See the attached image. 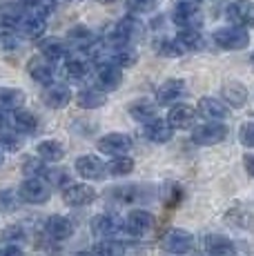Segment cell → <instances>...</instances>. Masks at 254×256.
Segmentation results:
<instances>
[{
  "label": "cell",
  "mask_w": 254,
  "mask_h": 256,
  "mask_svg": "<svg viewBox=\"0 0 254 256\" xmlns=\"http://www.w3.org/2000/svg\"><path fill=\"white\" fill-rule=\"evenodd\" d=\"M140 36H143V24H140V20L134 16H125L110 29V34H107V45L110 47H132L136 40H140Z\"/></svg>",
  "instance_id": "6da1fadb"
},
{
  "label": "cell",
  "mask_w": 254,
  "mask_h": 256,
  "mask_svg": "<svg viewBox=\"0 0 254 256\" xmlns=\"http://www.w3.org/2000/svg\"><path fill=\"white\" fill-rule=\"evenodd\" d=\"M214 45L223 52H241V49L250 47V32L246 27H236V24H226V27L214 29L212 34Z\"/></svg>",
  "instance_id": "7a4b0ae2"
},
{
  "label": "cell",
  "mask_w": 254,
  "mask_h": 256,
  "mask_svg": "<svg viewBox=\"0 0 254 256\" xmlns=\"http://www.w3.org/2000/svg\"><path fill=\"white\" fill-rule=\"evenodd\" d=\"M230 130L226 125V120H203L201 125L192 127V142L198 147H214L218 142H223L228 138Z\"/></svg>",
  "instance_id": "3957f363"
},
{
  "label": "cell",
  "mask_w": 254,
  "mask_h": 256,
  "mask_svg": "<svg viewBox=\"0 0 254 256\" xmlns=\"http://www.w3.org/2000/svg\"><path fill=\"white\" fill-rule=\"evenodd\" d=\"M172 22L178 29H198L203 22L201 0H176L172 9Z\"/></svg>",
  "instance_id": "277c9868"
},
{
  "label": "cell",
  "mask_w": 254,
  "mask_h": 256,
  "mask_svg": "<svg viewBox=\"0 0 254 256\" xmlns=\"http://www.w3.org/2000/svg\"><path fill=\"white\" fill-rule=\"evenodd\" d=\"M18 196L27 205H45L52 198V185L40 176H29L18 185Z\"/></svg>",
  "instance_id": "5b68a950"
},
{
  "label": "cell",
  "mask_w": 254,
  "mask_h": 256,
  "mask_svg": "<svg viewBox=\"0 0 254 256\" xmlns=\"http://www.w3.org/2000/svg\"><path fill=\"white\" fill-rule=\"evenodd\" d=\"M194 243H196L194 234L188 232V230H180V228H170L168 232L160 236V248L168 254H174V256L190 254L194 250Z\"/></svg>",
  "instance_id": "8992f818"
},
{
  "label": "cell",
  "mask_w": 254,
  "mask_h": 256,
  "mask_svg": "<svg viewBox=\"0 0 254 256\" xmlns=\"http://www.w3.org/2000/svg\"><path fill=\"white\" fill-rule=\"evenodd\" d=\"M62 203L70 208H87V205L96 203L98 192L94 190L90 183H65L60 190Z\"/></svg>",
  "instance_id": "52a82bcc"
},
{
  "label": "cell",
  "mask_w": 254,
  "mask_h": 256,
  "mask_svg": "<svg viewBox=\"0 0 254 256\" xmlns=\"http://www.w3.org/2000/svg\"><path fill=\"white\" fill-rule=\"evenodd\" d=\"M188 94H190L188 82H185L183 78H168L165 82L158 85L154 100L158 107H172V105H176V102L183 100Z\"/></svg>",
  "instance_id": "ba28073f"
},
{
  "label": "cell",
  "mask_w": 254,
  "mask_h": 256,
  "mask_svg": "<svg viewBox=\"0 0 254 256\" xmlns=\"http://www.w3.org/2000/svg\"><path fill=\"white\" fill-rule=\"evenodd\" d=\"M94 80H96L94 87H98L100 92H105V94L116 92L120 85H123V70L105 58V60H100L98 65H96Z\"/></svg>",
  "instance_id": "9c48e42d"
},
{
  "label": "cell",
  "mask_w": 254,
  "mask_h": 256,
  "mask_svg": "<svg viewBox=\"0 0 254 256\" xmlns=\"http://www.w3.org/2000/svg\"><path fill=\"white\" fill-rule=\"evenodd\" d=\"M196 118H198L196 107L180 100V102H176V105L168 107V116H165V120L170 122V127H172L174 132H188L196 125Z\"/></svg>",
  "instance_id": "30bf717a"
},
{
  "label": "cell",
  "mask_w": 254,
  "mask_h": 256,
  "mask_svg": "<svg viewBox=\"0 0 254 256\" xmlns=\"http://www.w3.org/2000/svg\"><path fill=\"white\" fill-rule=\"evenodd\" d=\"M74 170L87 183H96V180L107 178V167L96 154H82L74 160Z\"/></svg>",
  "instance_id": "8fae6325"
},
{
  "label": "cell",
  "mask_w": 254,
  "mask_h": 256,
  "mask_svg": "<svg viewBox=\"0 0 254 256\" xmlns=\"http://www.w3.org/2000/svg\"><path fill=\"white\" fill-rule=\"evenodd\" d=\"M154 223H156V218L152 212L136 208V210H130V214L125 216L123 230L130 236H145L154 230Z\"/></svg>",
  "instance_id": "7c38bea8"
},
{
  "label": "cell",
  "mask_w": 254,
  "mask_h": 256,
  "mask_svg": "<svg viewBox=\"0 0 254 256\" xmlns=\"http://www.w3.org/2000/svg\"><path fill=\"white\" fill-rule=\"evenodd\" d=\"M132 147H134V140L125 132H110V134L100 136V140H98V152L105 156L130 154Z\"/></svg>",
  "instance_id": "4fadbf2b"
},
{
  "label": "cell",
  "mask_w": 254,
  "mask_h": 256,
  "mask_svg": "<svg viewBox=\"0 0 254 256\" xmlns=\"http://www.w3.org/2000/svg\"><path fill=\"white\" fill-rule=\"evenodd\" d=\"M90 230L96 238H116L123 232V223H120L118 216L110 214V212H102V214H96L90 220Z\"/></svg>",
  "instance_id": "5bb4252c"
},
{
  "label": "cell",
  "mask_w": 254,
  "mask_h": 256,
  "mask_svg": "<svg viewBox=\"0 0 254 256\" xmlns=\"http://www.w3.org/2000/svg\"><path fill=\"white\" fill-rule=\"evenodd\" d=\"M226 18L236 27H254V2L252 0H232L226 7Z\"/></svg>",
  "instance_id": "9a60e30c"
},
{
  "label": "cell",
  "mask_w": 254,
  "mask_h": 256,
  "mask_svg": "<svg viewBox=\"0 0 254 256\" xmlns=\"http://www.w3.org/2000/svg\"><path fill=\"white\" fill-rule=\"evenodd\" d=\"M42 230H45V234L50 236L52 240H70L72 236L76 232V225L72 218H67V216L62 214H52L45 218V223H42Z\"/></svg>",
  "instance_id": "2e32d148"
},
{
  "label": "cell",
  "mask_w": 254,
  "mask_h": 256,
  "mask_svg": "<svg viewBox=\"0 0 254 256\" xmlns=\"http://www.w3.org/2000/svg\"><path fill=\"white\" fill-rule=\"evenodd\" d=\"M72 100H74V94H72L70 85L56 82V80L45 85V92H42V102H45V107L58 112V110H65Z\"/></svg>",
  "instance_id": "e0dca14e"
},
{
  "label": "cell",
  "mask_w": 254,
  "mask_h": 256,
  "mask_svg": "<svg viewBox=\"0 0 254 256\" xmlns=\"http://www.w3.org/2000/svg\"><path fill=\"white\" fill-rule=\"evenodd\" d=\"M45 29H47V18L42 16V14L34 12V9H27L25 16H22L20 22H18L16 34H18V36H22V38L38 40V38H42Z\"/></svg>",
  "instance_id": "ac0fdd59"
},
{
  "label": "cell",
  "mask_w": 254,
  "mask_h": 256,
  "mask_svg": "<svg viewBox=\"0 0 254 256\" xmlns=\"http://www.w3.org/2000/svg\"><path fill=\"white\" fill-rule=\"evenodd\" d=\"M27 74L34 82L45 87V85H50V82H54V78H56V67H54L52 60H47L45 56L38 54V56L27 60Z\"/></svg>",
  "instance_id": "d6986e66"
},
{
  "label": "cell",
  "mask_w": 254,
  "mask_h": 256,
  "mask_svg": "<svg viewBox=\"0 0 254 256\" xmlns=\"http://www.w3.org/2000/svg\"><path fill=\"white\" fill-rule=\"evenodd\" d=\"M196 114L201 116L203 120H228L230 107L221 98L203 96V98H198V102H196Z\"/></svg>",
  "instance_id": "ffe728a7"
},
{
  "label": "cell",
  "mask_w": 254,
  "mask_h": 256,
  "mask_svg": "<svg viewBox=\"0 0 254 256\" xmlns=\"http://www.w3.org/2000/svg\"><path fill=\"white\" fill-rule=\"evenodd\" d=\"M143 136L145 140L154 142V145H165L174 138V130L170 127V122L165 118H152V120L143 122Z\"/></svg>",
  "instance_id": "44dd1931"
},
{
  "label": "cell",
  "mask_w": 254,
  "mask_h": 256,
  "mask_svg": "<svg viewBox=\"0 0 254 256\" xmlns=\"http://www.w3.org/2000/svg\"><path fill=\"white\" fill-rule=\"evenodd\" d=\"M9 125H12L14 132H18L20 136H32L38 132V116L34 114V112L25 110V107H20V110H14L12 116H9Z\"/></svg>",
  "instance_id": "7402d4cb"
},
{
  "label": "cell",
  "mask_w": 254,
  "mask_h": 256,
  "mask_svg": "<svg viewBox=\"0 0 254 256\" xmlns=\"http://www.w3.org/2000/svg\"><path fill=\"white\" fill-rule=\"evenodd\" d=\"M248 96H250L248 87L238 80H228V82H223V87H221V100L226 102L230 110L243 107L248 102Z\"/></svg>",
  "instance_id": "603a6c76"
},
{
  "label": "cell",
  "mask_w": 254,
  "mask_h": 256,
  "mask_svg": "<svg viewBox=\"0 0 254 256\" xmlns=\"http://www.w3.org/2000/svg\"><path fill=\"white\" fill-rule=\"evenodd\" d=\"M38 54L45 56L47 60L58 62L70 56V47H67V40H60V38H38Z\"/></svg>",
  "instance_id": "cb8c5ba5"
},
{
  "label": "cell",
  "mask_w": 254,
  "mask_h": 256,
  "mask_svg": "<svg viewBox=\"0 0 254 256\" xmlns=\"http://www.w3.org/2000/svg\"><path fill=\"white\" fill-rule=\"evenodd\" d=\"M36 156L42 160V163L56 165L65 158V147H62V142L56 140V138H45V140L36 142Z\"/></svg>",
  "instance_id": "d4e9b609"
},
{
  "label": "cell",
  "mask_w": 254,
  "mask_h": 256,
  "mask_svg": "<svg viewBox=\"0 0 254 256\" xmlns=\"http://www.w3.org/2000/svg\"><path fill=\"white\" fill-rule=\"evenodd\" d=\"M203 252L208 256H234V243L223 234L203 236Z\"/></svg>",
  "instance_id": "484cf974"
},
{
  "label": "cell",
  "mask_w": 254,
  "mask_h": 256,
  "mask_svg": "<svg viewBox=\"0 0 254 256\" xmlns=\"http://www.w3.org/2000/svg\"><path fill=\"white\" fill-rule=\"evenodd\" d=\"M74 100L80 110L92 112V110H100V107L107 105V94L100 92L98 87H85V90H80L76 94Z\"/></svg>",
  "instance_id": "4316f807"
},
{
  "label": "cell",
  "mask_w": 254,
  "mask_h": 256,
  "mask_svg": "<svg viewBox=\"0 0 254 256\" xmlns=\"http://www.w3.org/2000/svg\"><path fill=\"white\" fill-rule=\"evenodd\" d=\"M156 110H158L156 100H150V98H136V100H132L127 105V114L134 118L136 122H140V125L156 118Z\"/></svg>",
  "instance_id": "83f0119b"
},
{
  "label": "cell",
  "mask_w": 254,
  "mask_h": 256,
  "mask_svg": "<svg viewBox=\"0 0 254 256\" xmlns=\"http://www.w3.org/2000/svg\"><path fill=\"white\" fill-rule=\"evenodd\" d=\"M96 34L94 29H90L87 24H76L67 32V45L76 47V49H92L96 45Z\"/></svg>",
  "instance_id": "f1b7e54d"
},
{
  "label": "cell",
  "mask_w": 254,
  "mask_h": 256,
  "mask_svg": "<svg viewBox=\"0 0 254 256\" xmlns=\"http://www.w3.org/2000/svg\"><path fill=\"white\" fill-rule=\"evenodd\" d=\"M27 7L22 2H7L0 7V27L2 29H12V32H16L18 22H20V18L25 16Z\"/></svg>",
  "instance_id": "f546056e"
},
{
  "label": "cell",
  "mask_w": 254,
  "mask_h": 256,
  "mask_svg": "<svg viewBox=\"0 0 254 256\" xmlns=\"http://www.w3.org/2000/svg\"><path fill=\"white\" fill-rule=\"evenodd\" d=\"M178 45L183 47L185 54H192V52H203L205 49V36L198 29H178L176 36Z\"/></svg>",
  "instance_id": "4dcf8cb0"
},
{
  "label": "cell",
  "mask_w": 254,
  "mask_h": 256,
  "mask_svg": "<svg viewBox=\"0 0 254 256\" xmlns=\"http://www.w3.org/2000/svg\"><path fill=\"white\" fill-rule=\"evenodd\" d=\"M107 167V176H114V178H123L130 176L136 167V160L130 154H120V156H110V160L105 163Z\"/></svg>",
  "instance_id": "1f68e13d"
},
{
  "label": "cell",
  "mask_w": 254,
  "mask_h": 256,
  "mask_svg": "<svg viewBox=\"0 0 254 256\" xmlns=\"http://www.w3.org/2000/svg\"><path fill=\"white\" fill-rule=\"evenodd\" d=\"M25 105V92L18 87H0V112L12 114L14 110H20Z\"/></svg>",
  "instance_id": "d6a6232c"
},
{
  "label": "cell",
  "mask_w": 254,
  "mask_h": 256,
  "mask_svg": "<svg viewBox=\"0 0 254 256\" xmlns=\"http://www.w3.org/2000/svg\"><path fill=\"white\" fill-rule=\"evenodd\" d=\"M92 72V62L82 56H67L65 58V74L70 80H85Z\"/></svg>",
  "instance_id": "836d02e7"
},
{
  "label": "cell",
  "mask_w": 254,
  "mask_h": 256,
  "mask_svg": "<svg viewBox=\"0 0 254 256\" xmlns=\"http://www.w3.org/2000/svg\"><path fill=\"white\" fill-rule=\"evenodd\" d=\"M107 196L116 205H134L140 200V190L134 185H120V187H112Z\"/></svg>",
  "instance_id": "e575fe53"
},
{
  "label": "cell",
  "mask_w": 254,
  "mask_h": 256,
  "mask_svg": "<svg viewBox=\"0 0 254 256\" xmlns=\"http://www.w3.org/2000/svg\"><path fill=\"white\" fill-rule=\"evenodd\" d=\"M107 60H112L114 65H118L120 70H127V67H134L136 60H138V54L134 52V47H112V54Z\"/></svg>",
  "instance_id": "d590c367"
},
{
  "label": "cell",
  "mask_w": 254,
  "mask_h": 256,
  "mask_svg": "<svg viewBox=\"0 0 254 256\" xmlns=\"http://www.w3.org/2000/svg\"><path fill=\"white\" fill-rule=\"evenodd\" d=\"M22 150V136L14 130H0V152L4 154H16Z\"/></svg>",
  "instance_id": "8d00e7d4"
},
{
  "label": "cell",
  "mask_w": 254,
  "mask_h": 256,
  "mask_svg": "<svg viewBox=\"0 0 254 256\" xmlns=\"http://www.w3.org/2000/svg\"><path fill=\"white\" fill-rule=\"evenodd\" d=\"M94 254L96 256H125V245L118 238H98Z\"/></svg>",
  "instance_id": "74e56055"
},
{
  "label": "cell",
  "mask_w": 254,
  "mask_h": 256,
  "mask_svg": "<svg viewBox=\"0 0 254 256\" xmlns=\"http://www.w3.org/2000/svg\"><path fill=\"white\" fill-rule=\"evenodd\" d=\"M20 49V36L12 29H2L0 32V56H9Z\"/></svg>",
  "instance_id": "f35d334b"
},
{
  "label": "cell",
  "mask_w": 254,
  "mask_h": 256,
  "mask_svg": "<svg viewBox=\"0 0 254 256\" xmlns=\"http://www.w3.org/2000/svg\"><path fill=\"white\" fill-rule=\"evenodd\" d=\"M20 203L22 200L18 196V190H0V212H4V214L16 212Z\"/></svg>",
  "instance_id": "ab89813d"
},
{
  "label": "cell",
  "mask_w": 254,
  "mask_h": 256,
  "mask_svg": "<svg viewBox=\"0 0 254 256\" xmlns=\"http://www.w3.org/2000/svg\"><path fill=\"white\" fill-rule=\"evenodd\" d=\"M156 52H158V56H163V58H178L185 54L176 38H163V40L158 42V49H156Z\"/></svg>",
  "instance_id": "60d3db41"
},
{
  "label": "cell",
  "mask_w": 254,
  "mask_h": 256,
  "mask_svg": "<svg viewBox=\"0 0 254 256\" xmlns=\"http://www.w3.org/2000/svg\"><path fill=\"white\" fill-rule=\"evenodd\" d=\"M125 7L132 16H138V14H150L156 9V0H125Z\"/></svg>",
  "instance_id": "b9f144b4"
},
{
  "label": "cell",
  "mask_w": 254,
  "mask_h": 256,
  "mask_svg": "<svg viewBox=\"0 0 254 256\" xmlns=\"http://www.w3.org/2000/svg\"><path fill=\"white\" fill-rule=\"evenodd\" d=\"M238 142L248 150H254V120H248L238 127Z\"/></svg>",
  "instance_id": "7bdbcfd3"
},
{
  "label": "cell",
  "mask_w": 254,
  "mask_h": 256,
  "mask_svg": "<svg viewBox=\"0 0 254 256\" xmlns=\"http://www.w3.org/2000/svg\"><path fill=\"white\" fill-rule=\"evenodd\" d=\"M18 2H22L27 9H34V12L42 14V16L47 18V14L52 12V7H54L56 0H18Z\"/></svg>",
  "instance_id": "ee69618b"
},
{
  "label": "cell",
  "mask_w": 254,
  "mask_h": 256,
  "mask_svg": "<svg viewBox=\"0 0 254 256\" xmlns=\"http://www.w3.org/2000/svg\"><path fill=\"white\" fill-rule=\"evenodd\" d=\"M0 256H27L25 250L20 248V245L16 243H4L2 248H0Z\"/></svg>",
  "instance_id": "f6af8a7d"
},
{
  "label": "cell",
  "mask_w": 254,
  "mask_h": 256,
  "mask_svg": "<svg viewBox=\"0 0 254 256\" xmlns=\"http://www.w3.org/2000/svg\"><path fill=\"white\" fill-rule=\"evenodd\" d=\"M243 167H246V172L254 178V154H246V158H243Z\"/></svg>",
  "instance_id": "bcb514c9"
},
{
  "label": "cell",
  "mask_w": 254,
  "mask_h": 256,
  "mask_svg": "<svg viewBox=\"0 0 254 256\" xmlns=\"http://www.w3.org/2000/svg\"><path fill=\"white\" fill-rule=\"evenodd\" d=\"M4 125H9V118H4V112H0V130H2Z\"/></svg>",
  "instance_id": "7dc6e473"
},
{
  "label": "cell",
  "mask_w": 254,
  "mask_h": 256,
  "mask_svg": "<svg viewBox=\"0 0 254 256\" xmlns=\"http://www.w3.org/2000/svg\"><path fill=\"white\" fill-rule=\"evenodd\" d=\"M74 256H96V254H92V252H78V254H74Z\"/></svg>",
  "instance_id": "c3c4849f"
},
{
  "label": "cell",
  "mask_w": 254,
  "mask_h": 256,
  "mask_svg": "<svg viewBox=\"0 0 254 256\" xmlns=\"http://www.w3.org/2000/svg\"><path fill=\"white\" fill-rule=\"evenodd\" d=\"M2 163H4V152H0V167H2Z\"/></svg>",
  "instance_id": "681fc988"
},
{
  "label": "cell",
  "mask_w": 254,
  "mask_h": 256,
  "mask_svg": "<svg viewBox=\"0 0 254 256\" xmlns=\"http://www.w3.org/2000/svg\"><path fill=\"white\" fill-rule=\"evenodd\" d=\"M250 62H252V67H254V54H252V58H250Z\"/></svg>",
  "instance_id": "f907efd6"
},
{
  "label": "cell",
  "mask_w": 254,
  "mask_h": 256,
  "mask_svg": "<svg viewBox=\"0 0 254 256\" xmlns=\"http://www.w3.org/2000/svg\"><path fill=\"white\" fill-rule=\"evenodd\" d=\"M168 256H174V254H168Z\"/></svg>",
  "instance_id": "816d5d0a"
}]
</instances>
